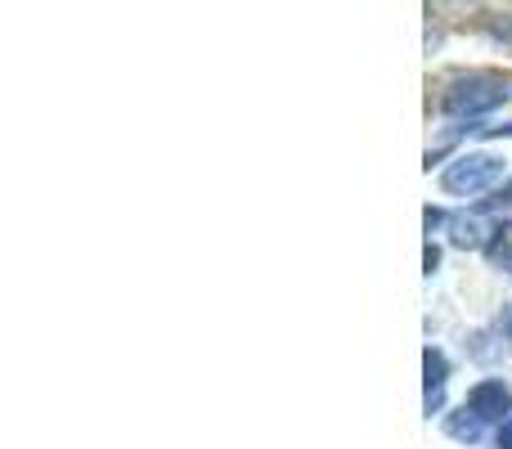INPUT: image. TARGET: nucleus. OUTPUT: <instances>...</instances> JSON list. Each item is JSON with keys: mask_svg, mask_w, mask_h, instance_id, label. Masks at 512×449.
Returning a JSON list of instances; mask_svg holds the SVG:
<instances>
[{"mask_svg": "<svg viewBox=\"0 0 512 449\" xmlns=\"http://www.w3.org/2000/svg\"><path fill=\"white\" fill-rule=\"evenodd\" d=\"M512 99V86L504 77H490V72H472V77L450 81V90L441 95V108L450 117H481L495 113Z\"/></svg>", "mask_w": 512, "mask_h": 449, "instance_id": "f257e3e1", "label": "nucleus"}, {"mask_svg": "<svg viewBox=\"0 0 512 449\" xmlns=\"http://www.w3.org/2000/svg\"><path fill=\"white\" fill-rule=\"evenodd\" d=\"M499 176H504V162H499L495 153H463V158H454L450 167H445L441 189L445 194H481V189H490Z\"/></svg>", "mask_w": 512, "mask_h": 449, "instance_id": "f03ea898", "label": "nucleus"}, {"mask_svg": "<svg viewBox=\"0 0 512 449\" xmlns=\"http://www.w3.org/2000/svg\"><path fill=\"white\" fill-rule=\"evenodd\" d=\"M468 409L477 418H486V423H508L504 414H512V391L504 387V382H477V387L468 391Z\"/></svg>", "mask_w": 512, "mask_h": 449, "instance_id": "7ed1b4c3", "label": "nucleus"}, {"mask_svg": "<svg viewBox=\"0 0 512 449\" xmlns=\"http://www.w3.org/2000/svg\"><path fill=\"white\" fill-rule=\"evenodd\" d=\"M423 405H427V414H436L441 409V396H445V378H450V360H445V351H436V346H427L423 351Z\"/></svg>", "mask_w": 512, "mask_h": 449, "instance_id": "20e7f679", "label": "nucleus"}, {"mask_svg": "<svg viewBox=\"0 0 512 449\" xmlns=\"http://www.w3.org/2000/svg\"><path fill=\"white\" fill-rule=\"evenodd\" d=\"M486 234H495V229H486L477 216H454L450 221V243L454 247H490Z\"/></svg>", "mask_w": 512, "mask_h": 449, "instance_id": "39448f33", "label": "nucleus"}, {"mask_svg": "<svg viewBox=\"0 0 512 449\" xmlns=\"http://www.w3.org/2000/svg\"><path fill=\"white\" fill-rule=\"evenodd\" d=\"M445 432H450L454 441H468V445H477L481 436H486V418H477L468 405H463V414H454L450 423H445Z\"/></svg>", "mask_w": 512, "mask_h": 449, "instance_id": "423d86ee", "label": "nucleus"}, {"mask_svg": "<svg viewBox=\"0 0 512 449\" xmlns=\"http://www.w3.org/2000/svg\"><path fill=\"white\" fill-rule=\"evenodd\" d=\"M486 256H490V265H499V270H512V221L499 225L495 234H490Z\"/></svg>", "mask_w": 512, "mask_h": 449, "instance_id": "0eeeda50", "label": "nucleus"}, {"mask_svg": "<svg viewBox=\"0 0 512 449\" xmlns=\"http://www.w3.org/2000/svg\"><path fill=\"white\" fill-rule=\"evenodd\" d=\"M486 207H499V212H504V207H512V180L495 189V198H486Z\"/></svg>", "mask_w": 512, "mask_h": 449, "instance_id": "6e6552de", "label": "nucleus"}, {"mask_svg": "<svg viewBox=\"0 0 512 449\" xmlns=\"http://www.w3.org/2000/svg\"><path fill=\"white\" fill-rule=\"evenodd\" d=\"M495 449H512V418L504 427H499V436H495Z\"/></svg>", "mask_w": 512, "mask_h": 449, "instance_id": "1a4fd4ad", "label": "nucleus"}, {"mask_svg": "<svg viewBox=\"0 0 512 449\" xmlns=\"http://www.w3.org/2000/svg\"><path fill=\"white\" fill-rule=\"evenodd\" d=\"M477 135H486V140H495V135H512V126H477Z\"/></svg>", "mask_w": 512, "mask_h": 449, "instance_id": "9d476101", "label": "nucleus"}]
</instances>
